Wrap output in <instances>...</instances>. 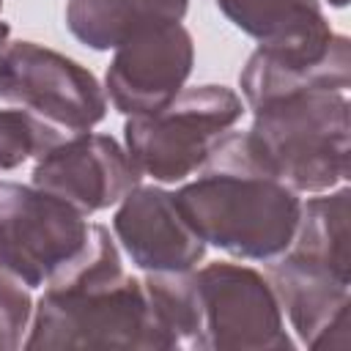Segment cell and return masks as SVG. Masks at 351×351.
Wrapping results in <instances>:
<instances>
[{
  "mask_svg": "<svg viewBox=\"0 0 351 351\" xmlns=\"http://www.w3.org/2000/svg\"><path fill=\"white\" fill-rule=\"evenodd\" d=\"M192 230L241 261L269 263L293 239L302 197L271 176L250 148L247 132H225L192 181L173 192Z\"/></svg>",
  "mask_w": 351,
  "mask_h": 351,
  "instance_id": "1",
  "label": "cell"
},
{
  "mask_svg": "<svg viewBox=\"0 0 351 351\" xmlns=\"http://www.w3.org/2000/svg\"><path fill=\"white\" fill-rule=\"evenodd\" d=\"M22 348H123L162 351L143 280L123 271L115 239L93 222L77 263L44 288Z\"/></svg>",
  "mask_w": 351,
  "mask_h": 351,
  "instance_id": "2",
  "label": "cell"
},
{
  "mask_svg": "<svg viewBox=\"0 0 351 351\" xmlns=\"http://www.w3.org/2000/svg\"><path fill=\"white\" fill-rule=\"evenodd\" d=\"M252 110L247 140L258 162L299 195L337 189L351 173L348 93L304 88Z\"/></svg>",
  "mask_w": 351,
  "mask_h": 351,
  "instance_id": "3",
  "label": "cell"
},
{
  "mask_svg": "<svg viewBox=\"0 0 351 351\" xmlns=\"http://www.w3.org/2000/svg\"><path fill=\"white\" fill-rule=\"evenodd\" d=\"M244 115L233 88H184L156 112L132 115L123 123V148L137 170L156 184H181L208 159L214 143Z\"/></svg>",
  "mask_w": 351,
  "mask_h": 351,
  "instance_id": "4",
  "label": "cell"
},
{
  "mask_svg": "<svg viewBox=\"0 0 351 351\" xmlns=\"http://www.w3.org/2000/svg\"><path fill=\"white\" fill-rule=\"evenodd\" d=\"M93 222L66 200L0 181V269L27 288H47L90 244Z\"/></svg>",
  "mask_w": 351,
  "mask_h": 351,
  "instance_id": "5",
  "label": "cell"
},
{
  "mask_svg": "<svg viewBox=\"0 0 351 351\" xmlns=\"http://www.w3.org/2000/svg\"><path fill=\"white\" fill-rule=\"evenodd\" d=\"M200 351H291L293 337L269 277L247 263L217 261L195 271Z\"/></svg>",
  "mask_w": 351,
  "mask_h": 351,
  "instance_id": "6",
  "label": "cell"
},
{
  "mask_svg": "<svg viewBox=\"0 0 351 351\" xmlns=\"http://www.w3.org/2000/svg\"><path fill=\"white\" fill-rule=\"evenodd\" d=\"M0 99L36 112L66 134L90 132L107 115V93L96 74L36 41L3 47Z\"/></svg>",
  "mask_w": 351,
  "mask_h": 351,
  "instance_id": "7",
  "label": "cell"
},
{
  "mask_svg": "<svg viewBox=\"0 0 351 351\" xmlns=\"http://www.w3.org/2000/svg\"><path fill=\"white\" fill-rule=\"evenodd\" d=\"M140 181L143 173L126 148L115 137L93 132L63 137L36 159L30 173L33 186L66 200L85 217L118 206Z\"/></svg>",
  "mask_w": 351,
  "mask_h": 351,
  "instance_id": "8",
  "label": "cell"
},
{
  "mask_svg": "<svg viewBox=\"0 0 351 351\" xmlns=\"http://www.w3.org/2000/svg\"><path fill=\"white\" fill-rule=\"evenodd\" d=\"M192 66L195 41L181 22L145 27L115 47L104 93L126 118L156 112L184 90Z\"/></svg>",
  "mask_w": 351,
  "mask_h": 351,
  "instance_id": "9",
  "label": "cell"
},
{
  "mask_svg": "<svg viewBox=\"0 0 351 351\" xmlns=\"http://www.w3.org/2000/svg\"><path fill=\"white\" fill-rule=\"evenodd\" d=\"M115 241L140 271H189L206 255V241L162 186H134L112 214Z\"/></svg>",
  "mask_w": 351,
  "mask_h": 351,
  "instance_id": "10",
  "label": "cell"
},
{
  "mask_svg": "<svg viewBox=\"0 0 351 351\" xmlns=\"http://www.w3.org/2000/svg\"><path fill=\"white\" fill-rule=\"evenodd\" d=\"M239 88L247 107H258L274 96L304 88L348 93L351 41L343 33H332L326 38L299 44H258L239 74Z\"/></svg>",
  "mask_w": 351,
  "mask_h": 351,
  "instance_id": "11",
  "label": "cell"
},
{
  "mask_svg": "<svg viewBox=\"0 0 351 351\" xmlns=\"http://www.w3.org/2000/svg\"><path fill=\"white\" fill-rule=\"evenodd\" d=\"M266 277L302 346L348 348L351 280L302 263L285 252L266 263Z\"/></svg>",
  "mask_w": 351,
  "mask_h": 351,
  "instance_id": "12",
  "label": "cell"
},
{
  "mask_svg": "<svg viewBox=\"0 0 351 351\" xmlns=\"http://www.w3.org/2000/svg\"><path fill=\"white\" fill-rule=\"evenodd\" d=\"M186 11L189 0H69L66 27L80 44L107 52L145 27L181 22Z\"/></svg>",
  "mask_w": 351,
  "mask_h": 351,
  "instance_id": "13",
  "label": "cell"
},
{
  "mask_svg": "<svg viewBox=\"0 0 351 351\" xmlns=\"http://www.w3.org/2000/svg\"><path fill=\"white\" fill-rule=\"evenodd\" d=\"M348 217H351V189L346 184L302 200L299 222L285 255L326 269L343 280H351Z\"/></svg>",
  "mask_w": 351,
  "mask_h": 351,
  "instance_id": "14",
  "label": "cell"
},
{
  "mask_svg": "<svg viewBox=\"0 0 351 351\" xmlns=\"http://www.w3.org/2000/svg\"><path fill=\"white\" fill-rule=\"evenodd\" d=\"M219 11L261 47L326 38L329 27L321 0H217Z\"/></svg>",
  "mask_w": 351,
  "mask_h": 351,
  "instance_id": "15",
  "label": "cell"
},
{
  "mask_svg": "<svg viewBox=\"0 0 351 351\" xmlns=\"http://www.w3.org/2000/svg\"><path fill=\"white\" fill-rule=\"evenodd\" d=\"M143 288L154 329L162 340V351H200V302L195 269L145 271Z\"/></svg>",
  "mask_w": 351,
  "mask_h": 351,
  "instance_id": "16",
  "label": "cell"
},
{
  "mask_svg": "<svg viewBox=\"0 0 351 351\" xmlns=\"http://www.w3.org/2000/svg\"><path fill=\"white\" fill-rule=\"evenodd\" d=\"M63 137L69 134L25 107L0 110V170H16L30 159L44 156Z\"/></svg>",
  "mask_w": 351,
  "mask_h": 351,
  "instance_id": "17",
  "label": "cell"
},
{
  "mask_svg": "<svg viewBox=\"0 0 351 351\" xmlns=\"http://www.w3.org/2000/svg\"><path fill=\"white\" fill-rule=\"evenodd\" d=\"M33 318V296L25 282L0 269V351L22 348Z\"/></svg>",
  "mask_w": 351,
  "mask_h": 351,
  "instance_id": "18",
  "label": "cell"
},
{
  "mask_svg": "<svg viewBox=\"0 0 351 351\" xmlns=\"http://www.w3.org/2000/svg\"><path fill=\"white\" fill-rule=\"evenodd\" d=\"M8 36H11V27H8V22H0V52H3V47L8 44Z\"/></svg>",
  "mask_w": 351,
  "mask_h": 351,
  "instance_id": "19",
  "label": "cell"
},
{
  "mask_svg": "<svg viewBox=\"0 0 351 351\" xmlns=\"http://www.w3.org/2000/svg\"><path fill=\"white\" fill-rule=\"evenodd\" d=\"M324 3H329L332 8H346L348 5V0H324Z\"/></svg>",
  "mask_w": 351,
  "mask_h": 351,
  "instance_id": "20",
  "label": "cell"
},
{
  "mask_svg": "<svg viewBox=\"0 0 351 351\" xmlns=\"http://www.w3.org/2000/svg\"><path fill=\"white\" fill-rule=\"evenodd\" d=\"M0 11H3V0H0Z\"/></svg>",
  "mask_w": 351,
  "mask_h": 351,
  "instance_id": "21",
  "label": "cell"
}]
</instances>
